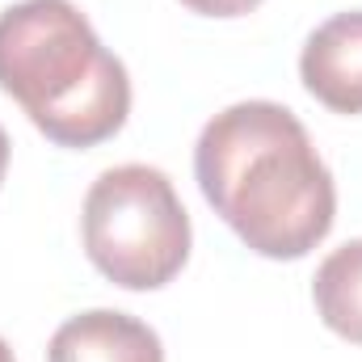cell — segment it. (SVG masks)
I'll return each mask as SVG.
<instances>
[{"instance_id": "cell-8", "label": "cell", "mask_w": 362, "mask_h": 362, "mask_svg": "<svg viewBox=\"0 0 362 362\" xmlns=\"http://www.w3.org/2000/svg\"><path fill=\"white\" fill-rule=\"evenodd\" d=\"M8 152H13V144H8V135H4V127H0V181L8 173Z\"/></svg>"}, {"instance_id": "cell-3", "label": "cell", "mask_w": 362, "mask_h": 362, "mask_svg": "<svg viewBox=\"0 0 362 362\" xmlns=\"http://www.w3.org/2000/svg\"><path fill=\"white\" fill-rule=\"evenodd\" d=\"M81 236L97 274L122 291H160L189 262V215L152 165H114L93 181Z\"/></svg>"}, {"instance_id": "cell-2", "label": "cell", "mask_w": 362, "mask_h": 362, "mask_svg": "<svg viewBox=\"0 0 362 362\" xmlns=\"http://www.w3.org/2000/svg\"><path fill=\"white\" fill-rule=\"evenodd\" d=\"M0 93L59 148H97L131 114V76L72 0H17L0 13Z\"/></svg>"}, {"instance_id": "cell-5", "label": "cell", "mask_w": 362, "mask_h": 362, "mask_svg": "<svg viewBox=\"0 0 362 362\" xmlns=\"http://www.w3.org/2000/svg\"><path fill=\"white\" fill-rule=\"evenodd\" d=\"M47 362H165V346L139 316L93 308L55 329Z\"/></svg>"}, {"instance_id": "cell-1", "label": "cell", "mask_w": 362, "mask_h": 362, "mask_svg": "<svg viewBox=\"0 0 362 362\" xmlns=\"http://www.w3.org/2000/svg\"><path fill=\"white\" fill-rule=\"evenodd\" d=\"M194 177L215 215L257 257L299 262L333 232V173L295 110L278 101L219 110L194 144Z\"/></svg>"}, {"instance_id": "cell-4", "label": "cell", "mask_w": 362, "mask_h": 362, "mask_svg": "<svg viewBox=\"0 0 362 362\" xmlns=\"http://www.w3.org/2000/svg\"><path fill=\"white\" fill-rule=\"evenodd\" d=\"M299 81L325 110L362 114V8L320 21L299 51Z\"/></svg>"}, {"instance_id": "cell-9", "label": "cell", "mask_w": 362, "mask_h": 362, "mask_svg": "<svg viewBox=\"0 0 362 362\" xmlns=\"http://www.w3.org/2000/svg\"><path fill=\"white\" fill-rule=\"evenodd\" d=\"M0 362H13V350H8V341L0 337Z\"/></svg>"}, {"instance_id": "cell-7", "label": "cell", "mask_w": 362, "mask_h": 362, "mask_svg": "<svg viewBox=\"0 0 362 362\" xmlns=\"http://www.w3.org/2000/svg\"><path fill=\"white\" fill-rule=\"evenodd\" d=\"M189 13H198V17H245V13H253L262 0H181Z\"/></svg>"}, {"instance_id": "cell-6", "label": "cell", "mask_w": 362, "mask_h": 362, "mask_svg": "<svg viewBox=\"0 0 362 362\" xmlns=\"http://www.w3.org/2000/svg\"><path fill=\"white\" fill-rule=\"evenodd\" d=\"M312 303L325 329L362 346V240L333 249L312 278Z\"/></svg>"}]
</instances>
